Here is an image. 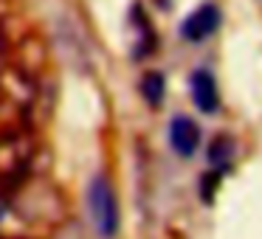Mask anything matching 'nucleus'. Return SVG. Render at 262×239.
<instances>
[{
    "instance_id": "f257e3e1",
    "label": "nucleus",
    "mask_w": 262,
    "mask_h": 239,
    "mask_svg": "<svg viewBox=\"0 0 262 239\" xmlns=\"http://www.w3.org/2000/svg\"><path fill=\"white\" fill-rule=\"evenodd\" d=\"M88 211L102 239H113L119 233V200L104 175H96L88 186Z\"/></svg>"
},
{
    "instance_id": "f03ea898",
    "label": "nucleus",
    "mask_w": 262,
    "mask_h": 239,
    "mask_svg": "<svg viewBox=\"0 0 262 239\" xmlns=\"http://www.w3.org/2000/svg\"><path fill=\"white\" fill-rule=\"evenodd\" d=\"M220 29V9L214 3H203L200 9H194L186 20L181 23V34L189 42H203L206 37H211Z\"/></svg>"
},
{
    "instance_id": "7ed1b4c3",
    "label": "nucleus",
    "mask_w": 262,
    "mask_h": 239,
    "mask_svg": "<svg viewBox=\"0 0 262 239\" xmlns=\"http://www.w3.org/2000/svg\"><path fill=\"white\" fill-rule=\"evenodd\" d=\"M169 141L181 158H192L200 147V127L189 115H175L169 124Z\"/></svg>"
},
{
    "instance_id": "20e7f679",
    "label": "nucleus",
    "mask_w": 262,
    "mask_h": 239,
    "mask_svg": "<svg viewBox=\"0 0 262 239\" xmlns=\"http://www.w3.org/2000/svg\"><path fill=\"white\" fill-rule=\"evenodd\" d=\"M192 99H194V104H198V110L206 115L220 110V90H217L214 76L206 68H198L192 74Z\"/></svg>"
},
{
    "instance_id": "39448f33",
    "label": "nucleus",
    "mask_w": 262,
    "mask_h": 239,
    "mask_svg": "<svg viewBox=\"0 0 262 239\" xmlns=\"http://www.w3.org/2000/svg\"><path fill=\"white\" fill-rule=\"evenodd\" d=\"M141 93H144V99H147L149 107H161V102H164V93H166V79H164V74H158V70H149V74L141 79Z\"/></svg>"
},
{
    "instance_id": "423d86ee",
    "label": "nucleus",
    "mask_w": 262,
    "mask_h": 239,
    "mask_svg": "<svg viewBox=\"0 0 262 239\" xmlns=\"http://www.w3.org/2000/svg\"><path fill=\"white\" fill-rule=\"evenodd\" d=\"M231 158H234V144H231V138L217 135L214 141L209 144V163H214L217 172H223L228 163H231Z\"/></svg>"
},
{
    "instance_id": "0eeeda50",
    "label": "nucleus",
    "mask_w": 262,
    "mask_h": 239,
    "mask_svg": "<svg viewBox=\"0 0 262 239\" xmlns=\"http://www.w3.org/2000/svg\"><path fill=\"white\" fill-rule=\"evenodd\" d=\"M220 180V172H214V175H209V177H200V194H203L206 200H211V194H214V183Z\"/></svg>"
}]
</instances>
